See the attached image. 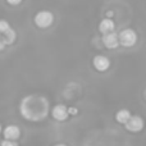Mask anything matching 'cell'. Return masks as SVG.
Here are the masks:
<instances>
[{
	"mask_svg": "<svg viewBox=\"0 0 146 146\" xmlns=\"http://www.w3.org/2000/svg\"><path fill=\"white\" fill-rule=\"evenodd\" d=\"M111 15H113V12H108V17H109V18H110V17H111Z\"/></svg>",
	"mask_w": 146,
	"mask_h": 146,
	"instance_id": "obj_16",
	"label": "cell"
},
{
	"mask_svg": "<svg viewBox=\"0 0 146 146\" xmlns=\"http://www.w3.org/2000/svg\"><path fill=\"white\" fill-rule=\"evenodd\" d=\"M21 1H22V0H7V3L9 5H18Z\"/></svg>",
	"mask_w": 146,
	"mask_h": 146,
	"instance_id": "obj_13",
	"label": "cell"
},
{
	"mask_svg": "<svg viewBox=\"0 0 146 146\" xmlns=\"http://www.w3.org/2000/svg\"><path fill=\"white\" fill-rule=\"evenodd\" d=\"M119 45L124 46V48H132L136 45L137 42V33L132 28H124L119 32Z\"/></svg>",
	"mask_w": 146,
	"mask_h": 146,
	"instance_id": "obj_2",
	"label": "cell"
},
{
	"mask_svg": "<svg viewBox=\"0 0 146 146\" xmlns=\"http://www.w3.org/2000/svg\"><path fill=\"white\" fill-rule=\"evenodd\" d=\"M92 66L98 72H105L110 67V60L105 55H96L92 59Z\"/></svg>",
	"mask_w": 146,
	"mask_h": 146,
	"instance_id": "obj_6",
	"label": "cell"
},
{
	"mask_svg": "<svg viewBox=\"0 0 146 146\" xmlns=\"http://www.w3.org/2000/svg\"><path fill=\"white\" fill-rule=\"evenodd\" d=\"M77 109H76V108H68V113H69V115H72V114H73V115H74V114H77Z\"/></svg>",
	"mask_w": 146,
	"mask_h": 146,
	"instance_id": "obj_14",
	"label": "cell"
},
{
	"mask_svg": "<svg viewBox=\"0 0 146 146\" xmlns=\"http://www.w3.org/2000/svg\"><path fill=\"white\" fill-rule=\"evenodd\" d=\"M103 44L106 49H117L119 46V37L114 31L111 32H108V33H104L103 35Z\"/></svg>",
	"mask_w": 146,
	"mask_h": 146,
	"instance_id": "obj_4",
	"label": "cell"
},
{
	"mask_svg": "<svg viewBox=\"0 0 146 146\" xmlns=\"http://www.w3.org/2000/svg\"><path fill=\"white\" fill-rule=\"evenodd\" d=\"M3 136L7 140H14V141H17L21 136L19 127H17L15 124H9V126H7L3 129Z\"/></svg>",
	"mask_w": 146,
	"mask_h": 146,
	"instance_id": "obj_7",
	"label": "cell"
},
{
	"mask_svg": "<svg viewBox=\"0 0 146 146\" xmlns=\"http://www.w3.org/2000/svg\"><path fill=\"white\" fill-rule=\"evenodd\" d=\"M8 28H10V25H9V23H8L5 19H0V33L5 32Z\"/></svg>",
	"mask_w": 146,
	"mask_h": 146,
	"instance_id": "obj_11",
	"label": "cell"
},
{
	"mask_svg": "<svg viewBox=\"0 0 146 146\" xmlns=\"http://www.w3.org/2000/svg\"><path fill=\"white\" fill-rule=\"evenodd\" d=\"M131 115L132 114L129 113L128 109H121V110H118L115 114V121L121 124H126L127 121L131 118Z\"/></svg>",
	"mask_w": 146,
	"mask_h": 146,
	"instance_id": "obj_9",
	"label": "cell"
},
{
	"mask_svg": "<svg viewBox=\"0 0 146 146\" xmlns=\"http://www.w3.org/2000/svg\"><path fill=\"white\" fill-rule=\"evenodd\" d=\"M51 115H53V118L58 122L66 121V119L69 117L68 108H67L64 104H56V105L53 108V110H51Z\"/></svg>",
	"mask_w": 146,
	"mask_h": 146,
	"instance_id": "obj_5",
	"label": "cell"
},
{
	"mask_svg": "<svg viewBox=\"0 0 146 146\" xmlns=\"http://www.w3.org/2000/svg\"><path fill=\"white\" fill-rule=\"evenodd\" d=\"M1 145L3 146H5V145H10V146H15L17 145V141H14V140H7L5 139L4 141L1 142Z\"/></svg>",
	"mask_w": 146,
	"mask_h": 146,
	"instance_id": "obj_12",
	"label": "cell"
},
{
	"mask_svg": "<svg viewBox=\"0 0 146 146\" xmlns=\"http://www.w3.org/2000/svg\"><path fill=\"white\" fill-rule=\"evenodd\" d=\"M114 28H115L114 21L111 19V18H109V17L104 18V19L100 22V25H99V31H100L103 35H104V33H108V32L114 31Z\"/></svg>",
	"mask_w": 146,
	"mask_h": 146,
	"instance_id": "obj_8",
	"label": "cell"
},
{
	"mask_svg": "<svg viewBox=\"0 0 146 146\" xmlns=\"http://www.w3.org/2000/svg\"><path fill=\"white\" fill-rule=\"evenodd\" d=\"M0 133H1V124H0Z\"/></svg>",
	"mask_w": 146,
	"mask_h": 146,
	"instance_id": "obj_17",
	"label": "cell"
},
{
	"mask_svg": "<svg viewBox=\"0 0 146 146\" xmlns=\"http://www.w3.org/2000/svg\"><path fill=\"white\" fill-rule=\"evenodd\" d=\"M144 126H145L144 119H142L141 117H139V115H131V118H129L128 121H127V123L124 124V127H126L127 131L135 132V133H136V132L142 131Z\"/></svg>",
	"mask_w": 146,
	"mask_h": 146,
	"instance_id": "obj_3",
	"label": "cell"
},
{
	"mask_svg": "<svg viewBox=\"0 0 146 146\" xmlns=\"http://www.w3.org/2000/svg\"><path fill=\"white\" fill-rule=\"evenodd\" d=\"M5 46H7V45H5L4 40H3V38H1V36H0V51H1V50H3V49H4V48H5Z\"/></svg>",
	"mask_w": 146,
	"mask_h": 146,
	"instance_id": "obj_15",
	"label": "cell"
},
{
	"mask_svg": "<svg viewBox=\"0 0 146 146\" xmlns=\"http://www.w3.org/2000/svg\"><path fill=\"white\" fill-rule=\"evenodd\" d=\"M0 36H1V38L4 40L5 45H12V44L15 41V32H14V30H13L12 27L8 28L5 32L0 33Z\"/></svg>",
	"mask_w": 146,
	"mask_h": 146,
	"instance_id": "obj_10",
	"label": "cell"
},
{
	"mask_svg": "<svg viewBox=\"0 0 146 146\" xmlns=\"http://www.w3.org/2000/svg\"><path fill=\"white\" fill-rule=\"evenodd\" d=\"M33 22H35L36 27L45 30V28H49L54 23V14L49 10H40V12L36 13Z\"/></svg>",
	"mask_w": 146,
	"mask_h": 146,
	"instance_id": "obj_1",
	"label": "cell"
}]
</instances>
